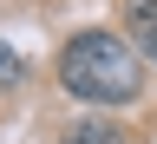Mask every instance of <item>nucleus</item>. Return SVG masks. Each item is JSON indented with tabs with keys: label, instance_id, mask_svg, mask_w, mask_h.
<instances>
[{
	"label": "nucleus",
	"instance_id": "obj_2",
	"mask_svg": "<svg viewBox=\"0 0 157 144\" xmlns=\"http://www.w3.org/2000/svg\"><path fill=\"white\" fill-rule=\"evenodd\" d=\"M124 20H131L137 53H144V59H157V0H124Z\"/></svg>",
	"mask_w": 157,
	"mask_h": 144
},
{
	"label": "nucleus",
	"instance_id": "obj_3",
	"mask_svg": "<svg viewBox=\"0 0 157 144\" xmlns=\"http://www.w3.org/2000/svg\"><path fill=\"white\" fill-rule=\"evenodd\" d=\"M118 138H124L118 125H105V118H92V125H72V131L59 138V144H118Z\"/></svg>",
	"mask_w": 157,
	"mask_h": 144
},
{
	"label": "nucleus",
	"instance_id": "obj_1",
	"mask_svg": "<svg viewBox=\"0 0 157 144\" xmlns=\"http://www.w3.org/2000/svg\"><path fill=\"white\" fill-rule=\"evenodd\" d=\"M59 85L85 105H131L144 92V66L137 46H124L118 33H78L59 53Z\"/></svg>",
	"mask_w": 157,
	"mask_h": 144
},
{
	"label": "nucleus",
	"instance_id": "obj_4",
	"mask_svg": "<svg viewBox=\"0 0 157 144\" xmlns=\"http://www.w3.org/2000/svg\"><path fill=\"white\" fill-rule=\"evenodd\" d=\"M13 79H20V53H7V46H0V85H13Z\"/></svg>",
	"mask_w": 157,
	"mask_h": 144
}]
</instances>
